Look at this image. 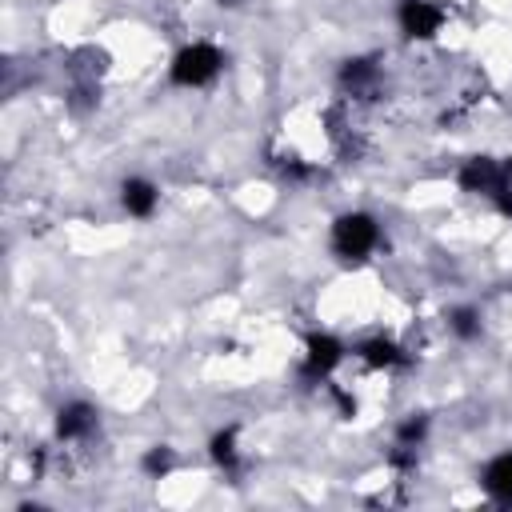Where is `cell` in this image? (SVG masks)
<instances>
[{"label":"cell","mask_w":512,"mask_h":512,"mask_svg":"<svg viewBox=\"0 0 512 512\" xmlns=\"http://www.w3.org/2000/svg\"><path fill=\"white\" fill-rule=\"evenodd\" d=\"M380 220L372 216V212H364V208H348V212H340L336 220H332V228H328V252L336 256V260H344V264H364L376 248H380Z\"/></svg>","instance_id":"6da1fadb"},{"label":"cell","mask_w":512,"mask_h":512,"mask_svg":"<svg viewBox=\"0 0 512 512\" xmlns=\"http://www.w3.org/2000/svg\"><path fill=\"white\" fill-rule=\"evenodd\" d=\"M224 72V52L212 40H192L172 52L168 60V84L172 88H204Z\"/></svg>","instance_id":"7a4b0ae2"},{"label":"cell","mask_w":512,"mask_h":512,"mask_svg":"<svg viewBox=\"0 0 512 512\" xmlns=\"http://www.w3.org/2000/svg\"><path fill=\"white\" fill-rule=\"evenodd\" d=\"M348 348L340 336L332 332H308L304 336V352H300V376L312 380V384H324L340 364H344Z\"/></svg>","instance_id":"3957f363"},{"label":"cell","mask_w":512,"mask_h":512,"mask_svg":"<svg viewBox=\"0 0 512 512\" xmlns=\"http://www.w3.org/2000/svg\"><path fill=\"white\" fill-rule=\"evenodd\" d=\"M456 184H460V192H468V196L492 200V196L504 192L512 180H508V172H504V160H496V156H488V152H476V156H468V160L456 168Z\"/></svg>","instance_id":"277c9868"},{"label":"cell","mask_w":512,"mask_h":512,"mask_svg":"<svg viewBox=\"0 0 512 512\" xmlns=\"http://www.w3.org/2000/svg\"><path fill=\"white\" fill-rule=\"evenodd\" d=\"M448 24V8L440 0H400L396 4V28L408 40H436Z\"/></svg>","instance_id":"5b68a950"},{"label":"cell","mask_w":512,"mask_h":512,"mask_svg":"<svg viewBox=\"0 0 512 512\" xmlns=\"http://www.w3.org/2000/svg\"><path fill=\"white\" fill-rule=\"evenodd\" d=\"M96 424H100V412L88 400H68L56 408V440H64V444L88 440L96 432Z\"/></svg>","instance_id":"8992f818"},{"label":"cell","mask_w":512,"mask_h":512,"mask_svg":"<svg viewBox=\"0 0 512 512\" xmlns=\"http://www.w3.org/2000/svg\"><path fill=\"white\" fill-rule=\"evenodd\" d=\"M116 196H120V208H124L132 220H148V216L160 208V188H156V180H148V176H124Z\"/></svg>","instance_id":"52a82bcc"},{"label":"cell","mask_w":512,"mask_h":512,"mask_svg":"<svg viewBox=\"0 0 512 512\" xmlns=\"http://www.w3.org/2000/svg\"><path fill=\"white\" fill-rule=\"evenodd\" d=\"M356 356L368 368H376V372H392V368H404L408 364V352L392 336H368V340H360L356 344Z\"/></svg>","instance_id":"ba28073f"},{"label":"cell","mask_w":512,"mask_h":512,"mask_svg":"<svg viewBox=\"0 0 512 512\" xmlns=\"http://www.w3.org/2000/svg\"><path fill=\"white\" fill-rule=\"evenodd\" d=\"M480 488H484L496 504H512V448L496 452V456L480 468Z\"/></svg>","instance_id":"9c48e42d"},{"label":"cell","mask_w":512,"mask_h":512,"mask_svg":"<svg viewBox=\"0 0 512 512\" xmlns=\"http://www.w3.org/2000/svg\"><path fill=\"white\" fill-rule=\"evenodd\" d=\"M376 80H380V64H376V56H348V60L340 64V88L352 92V96L372 92Z\"/></svg>","instance_id":"30bf717a"},{"label":"cell","mask_w":512,"mask_h":512,"mask_svg":"<svg viewBox=\"0 0 512 512\" xmlns=\"http://www.w3.org/2000/svg\"><path fill=\"white\" fill-rule=\"evenodd\" d=\"M444 324H448V332H452L456 340H464V344L480 340V332H484V316H480L476 304H452L448 316H444Z\"/></svg>","instance_id":"8fae6325"},{"label":"cell","mask_w":512,"mask_h":512,"mask_svg":"<svg viewBox=\"0 0 512 512\" xmlns=\"http://www.w3.org/2000/svg\"><path fill=\"white\" fill-rule=\"evenodd\" d=\"M208 456L220 464V468H236V460H240V448H236V428H220L212 440H208Z\"/></svg>","instance_id":"7c38bea8"},{"label":"cell","mask_w":512,"mask_h":512,"mask_svg":"<svg viewBox=\"0 0 512 512\" xmlns=\"http://www.w3.org/2000/svg\"><path fill=\"white\" fill-rule=\"evenodd\" d=\"M140 468H144L148 476H156V480H160V476H168V472L176 468V452H172L168 444H156V448H148V452H144Z\"/></svg>","instance_id":"4fadbf2b"},{"label":"cell","mask_w":512,"mask_h":512,"mask_svg":"<svg viewBox=\"0 0 512 512\" xmlns=\"http://www.w3.org/2000/svg\"><path fill=\"white\" fill-rule=\"evenodd\" d=\"M424 436H428V416H424V412L408 416V420L396 428V444H400V448H420Z\"/></svg>","instance_id":"5bb4252c"},{"label":"cell","mask_w":512,"mask_h":512,"mask_svg":"<svg viewBox=\"0 0 512 512\" xmlns=\"http://www.w3.org/2000/svg\"><path fill=\"white\" fill-rule=\"evenodd\" d=\"M492 204H496V212H500V216H508V220H512V184H508L504 192H496V196H492Z\"/></svg>","instance_id":"9a60e30c"},{"label":"cell","mask_w":512,"mask_h":512,"mask_svg":"<svg viewBox=\"0 0 512 512\" xmlns=\"http://www.w3.org/2000/svg\"><path fill=\"white\" fill-rule=\"evenodd\" d=\"M504 172H508V180H512V156H504Z\"/></svg>","instance_id":"2e32d148"},{"label":"cell","mask_w":512,"mask_h":512,"mask_svg":"<svg viewBox=\"0 0 512 512\" xmlns=\"http://www.w3.org/2000/svg\"><path fill=\"white\" fill-rule=\"evenodd\" d=\"M220 4H224V8H236V4H244V0H220Z\"/></svg>","instance_id":"e0dca14e"}]
</instances>
